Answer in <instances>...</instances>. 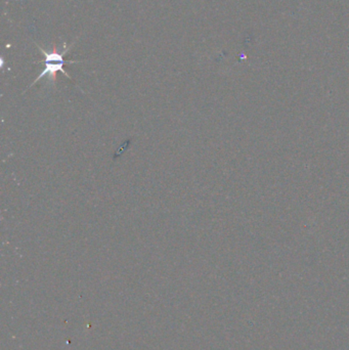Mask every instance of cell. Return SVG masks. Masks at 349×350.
<instances>
[{"instance_id":"1","label":"cell","mask_w":349,"mask_h":350,"mask_svg":"<svg viewBox=\"0 0 349 350\" xmlns=\"http://www.w3.org/2000/svg\"><path fill=\"white\" fill-rule=\"evenodd\" d=\"M74 45V43H72V45L70 47H65V49L63 50V52H57L56 49H54L53 51L49 52V51H46L45 49H43L41 46H39L38 44H36V46L38 47V49H39L40 52L43 53L44 57H45V68L44 70L38 75V77L36 78V79L31 83V85L28 87H32L33 85H35L38 81H39L40 79H42V78H44L45 76H48V79L53 83L55 84V81H56V73L57 72H62L68 79L72 80V78L70 77V75L67 73V71L64 69V66L65 64L69 63V64H76V63H80L81 61H65V58L64 56L66 55V53L71 49V47Z\"/></svg>"}]
</instances>
